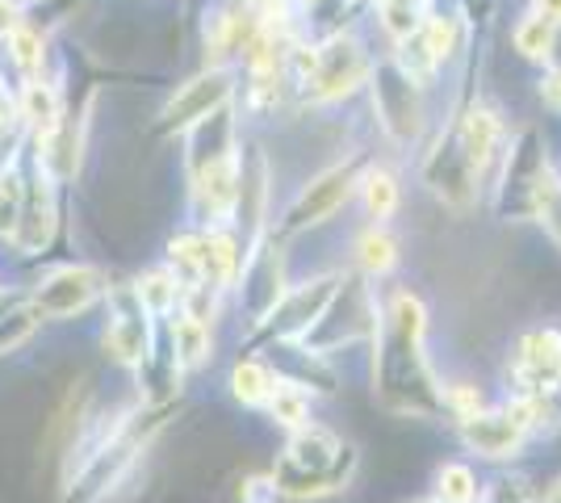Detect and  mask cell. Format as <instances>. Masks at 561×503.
I'll list each match as a JSON object with an SVG mask.
<instances>
[{"label": "cell", "instance_id": "obj_1", "mask_svg": "<svg viewBox=\"0 0 561 503\" xmlns=\"http://www.w3.org/2000/svg\"><path fill=\"white\" fill-rule=\"evenodd\" d=\"M369 386L374 403L394 420H445L440 386L445 374L432 361V307L415 286L381 294V328L369 340Z\"/></svg>", "mask_w": 561, "mask_h": 503}, {"label": "cell", "instance_id": "obj_2", "mask_svg": "<svg viewBox=\"0 0 561 503\" xmlns=\"http://www.w3.org/2000/svg\"><path fill=\"white\" fill-rule=\"evenodd\" d=\"M377 55L381 50H377L365 18H352V22L328 25L323 34H310L306 43H298L285 76H289L302 110H335V105L365 96Z\"/></svg>", "mask_w": 561, "mask_h": 503}, {"label": "cell", "instance_id": "obj_3", "mask_svg": "<svg viewBox=\"0 0 561 503\" xmlns=\"http://www.w3.org/2000/svg\"><path fill=\"white\" fill-rule=\"evenodd\" d=\"M356 470H360V449L344 441L331 424L310 420L302 428L285 432L273 482H277L280 500L323 503L344 495L356 482Z\"/></svg>", "mask_w": 561, "mask_h": 503}, {"label": "cell", "instance_id": "obj_4", "mask_svg": "<svg viewBox=\"0 0 561 503\" xmlns=\"http://www.w3.org/2000/svg\"><path fill=\"white\" fill-rule=\"evenodd\" d=\"M365 101L377 126V144L390 151V160H415L423 139L440 118L436 93H427L411 76L398 68L394 59L381 50L374 64V76L365 84Z\"/></svg>", "mask_w": 561, "mask_h": 503}, {"label": "cell", "instance_id": "obj_5", "mask_svg": "<svg viewBox=\"0 0 561 503\" xmlns=\"http://www.w3.org/2000/svg\"><path fill=\"white\" fill-rule=\"evenodd\" d=\"M374 151L369 147H356L348 156L331 160L319 172H310L298 193L289 197V206L277 218H268V236L280 243H294L302 236H314L335 222V215H344L352 202H356V181H360V168Z\"/></svg>", "mask_w": 561, "mask_h": 503}, {"label": "cell", "instance_id": "obj_6", "mask_svg": "<svg viewBox=\"0 0 561 503\" xmlns=\"http://www.w3.org/2000/svg\"><path fill=\"white\" fill-rule=\"evenodd\" d=\"M549 164H553V139L545 135V126L533 118L515 122L486 185V210L503 222H533V190Z\"/></svg>", "mask_w": 561, "mask_h": 503}, {"label": "cell", "instance_id": "obj_7", "mask_svg": "<svg viewBox=\"0 0 561 503\" xmlns=\"http://www.w3.org/2000/svg\"><path fill=\"white\" fill-rule=\"evenodd\" d=\"M381 294L386 286H374L356 273H344L340 289L331 294L328 311L319 315V323L306 332V340L298 344L310 357H340V353H356V348H369L374 332L381 328Z\"/></svg>", "mask_w": 561, "mask_h": 503}, {"label": "cell", "instance_id": "obj_8", "mask_svg": "<svg viewBox=\"0 0 561 503\" xmlns=\"http://www.w3.org/2000/svg\"><path fill=\"white\" fill-rule=\"evenodd\" d=\"M415 176H420V185L427 190V197H432L440 210H448V215L466 218L486 206V190H482L478 176L469 172L466 156H461V147H457L445 118H436L432 135H427L423 147L415 151Z\"/></svg>", "mask_w": 561, "mask_h": 503}, {"label": "cell", "instance_id": "obj_9", "mask_svg": "<svg viewBox=\"0 0 561 503\" xmlns=\"http://www.w3.org/2000/svg\"><path fill=\"white\" fill-rule=\"evenodd\" d=\"M499 382L503 395H561V323L540 319L515 335Z\"/></svg>", "mask_w": 561, "mask_h": 503}, {"label": "cell", "instance_id": "obj_10", "mask_svg": "<svg viewBox=\"0 0 561 503\" xmlns=\"http://www.w3.org/2000/svg\"><path fill=\"white\" fill-rule=\"evenodd\" d=\"M344 273L348 268H328V273H310L302 282H294V286L285 289V298L273 307V315L252 335L264 340V348H273V344H302L306 332L319 323V315L328 311L331 294L340 289Z\"/></svg>", "mask_w": 561, "mask_h": 503}, {"label": "cell", "instance_id": "obj_11", "mask_svg": "<svg viewBox=\"0 0 561 503\" xmlns=\"http://www.w3.org/2000/svg\"><path fill=\"white\" fill-rule=\"evenodd\" d=\"M453 436L461 445V454L486 470H512V466H524L528 461V449L537 445L528 432L515 424L507 411L499 408L494 399L491 408H482L478 415H469L461 424H453Z\"/></svg>", "mask_w": 561, "mask_h": 503}, {"label": "cell", "instance_id": "obj_12", "mask_svg": "<svg viewBox=\"0 0 561 503\" xmlns=\"http://www.w3.org/2000/svg\"><path fill=\"white\" fill-rule=\"evenodd\" d=\"M289 286H294V277H289V243L264 236V240L243 256V273H239V282H234L239 311L248 315V332H256L260 323L273 315V307L285 298Z\"/></svg>", "mask_w": 561, "mask_h": 503}, {"label": "cell", "instance_id": "obj_13", "mask_svg": "<svg viewBox=\"0 0 561 503\" xmlns=\"http://www.w3.org/2000/svg\"><path fill=\"white\" fill-rule=\"evenodd\" d=\"M239 93V64H206L197 76H188L185 84L172 93V101L160 114V130L164 135H185L188 126L210 118L218 110L234 105Z\"/></svg>", "mask_w": 561, "mask_h": 503}, {"label": "cell", "instance_id": "obj_14", "mask_svg": "<svg viewBox=\"0 0 561 503\" xmlns=\"http://www.w3.org/2000/svg\"><path fill=\"white\" fill-rule=\"evenodd\" d=\"M101 273L89 264H64L55 268L47 282H38L34 289V315L43 319H71L84 315L101 298Z\"/></svg>", "mask_w": 561, "mask_h": 503}, {"label": "cell", "instance_id": "obj_15", "mask_svg": "<svg viewBox=\"0 0 561 503\" xmlns=\"http://www.w3.org/2000/svg\"><path fill=\"white\" fill-rule=\"evenodd\" d=\"M105 348L114 353L117 365H147L151 361V315L139 302L135 286L114 294V315H110Z\"/></svg>", "mask_w": 561, "mask_h": 503}, {"label": "cell", "instance_id": "obj_16", "mask_svg": "<svg viewBox=\"0 0 561 503\" xmlns=\"http://www.w3.org/2000/svg\"><path fill=\"white\" fill-rule=\"evenodd\" d=\"M402 202H407V185H402V168L398 160L374 151L365 168H360V181H356V206L369 222H394L402 215Z\"/></svg>", "mask_w": 561, "mask_h": 503}, {"label": "cell", "instance_id": "obj_17", "mask_svg": "<svg viewBox=\"0 0 561 503\" xmlns=\"http://www.w3.org/2000/svg\"><path fill=\"white\" fill-rule=\"evenodd\" d=\"M348 261L356 277H365L374 286H386V282H394L398 268H402V240L394 236L390 222H365L352 236Z\"/></svg>", "mask_w": 561, "mask_h": 503}, {"label": "cell", "instance_id": "obj_18", "mask_svg": "<svg viewBox=\"0 0 561 503\" xmlns=\"http://www.w3.org/2000/svg\"><path fill=\"white\" fill-rule=\"evenodd\" d=\"M427 9H432V0H369L365 25H369V34H377L381 50H394L398 43H407L420 30Z\"/></svg>", "mask_w": 561, "mask_h": 503}, {"label": "cell", "instance_id": "obj_19", "mask_svg": "<svg viewBox=\"0 0 561 503\" xmlns=\"http://www.w3.org/2000/svg\"><path fill=\"white\" fill-rule=\"evenodd\" d=\"M277 382H280L277 365L264 357V353H243V357H234L231 374H227L231 399L248 411H264V403L273 399Z\"/></svg>", "mask_w": 561, "mask_h": 503}, {"label": "cell", "instance_id": "obj_20", "mask_svg": "<svg viewBox=\"0 0 561 503\" xmlns=\"http://www.w3.org/2000/svg\"><path fill=\"white\" fill-rule=\"evenodd\" d=\"M482 487H486V470L469 457H445L432 466V479H427V495L436 503H478L482 500Z\"/></svg>", "mask_w": 561, "mask_h": 503}, {"label": "cell", "instance_id": "obj_21", "mask_svg": "<svg viewBox=\"0 0 561 503\" xmlns=\"http://www.w3.org/2000/svg\"><path fill=\"white\" fill-rule=\"evenodd\" d=\"M168 335H172V365L181 374H193V369H206L214 361V323L197 319L188 311H176L172 323H168Z\"/></svg>", "mask_w": 561, "mask_h": 503}, {"label": "cell", "instance_id": "obj_22", "mask_svg": "<svg viewBox=\"0 0 561 503\" xmlns=\"http://www.w3.org/2000/svg\"><path fill=\"white\" fill-rule=\"evenodd\" d=\"M553 43H558V25L549 22V18H540L533 9H524V13H515L512 22V50L519 64H528V68H545L549 64V55H553Z\"/></svg>", "mask_w": 561, "mask_h": 503}, {"label": "cell", "instance_id": "obj_23", "mask_svg": "<svg viewBox=\"0 0 561 503\" xmlns=\"http://www.w3.org/2000/svg\"><path fill=\"white\" fill-rule=\"evenodd\" d=\"M264 415H268L280 432L302 428V424H310V420H314V395H310L306 386L280 378L277 390H273V399L264 403Z\"/></svg>", "mask_w": 561, "mask_h": 503}, {"label": "cell", "instance_id": "obj_24", "mask_svg": "<svg viewBox=\"0 0 561 503\" xmlns=\"http://www.w3.org/2000/svg\"><path fill=\"white\" fill-rule=\"evenodd\" d=\"M135 294H139L142 307H147V315H176L181 311V302H185V286H181V277H176L168 264L151 268V273H142Z\"/></svg>", "mask_w": 561, "mask_h": 503}, {"label": "cell", "instance_id": "obj_25", "mask_svg": "<svg viewBox=\"0 0 561 503\" xmlns=\"http://www.w3.org/2000/svg\"><path fill=\"white\" fill-rule=\"evenodd\" d=\"M440 403H445V420H448V428H453V424H461L469 415H478L482 408H491L494 395L478 382V378H445Z\"/></svg>", "mask_w": 561, "mask_h": 503}, {"label": "cell", "instance_id": "obj_26", "mask_svg": "<svg viewBox=\"0 0 561 503\" xmlns=\"http://www.w3.org/2000/svg\"><path fill=\"white\" fill-rule=\"evenodd\" d=\"M84 390H71L68 399H64V408L55 411V420H50L47 428V457H64L71 454V445H76V432H80V415H84Z\"/></svg>", "mask_w": 561, "mask_h": 503}, {"label": "cell", "instance_id": "obj_27", "mask_svg": "<svg viewBox=\"0 0 561 503\" xmlns=\"http://www.w3.org/2000/svg\"><path fill=\"white\" fill-rule=\"evenodd\" d=\"M4 38H9V50H13V64H18L30 80H38L43 59H47V43H43V34H38V30H30V25L22 22L18 30H9Z\"/></svg>", "mask_w": 561, "mask_h": 503}, {"label": "cell", "instance_id": "obj_28", "mask_svg": "<svg viewBox=\"0 0 561 503\" xmlns=\"http://www.w3.org/2000/svg\"><path fill=\"white\" fill-rule=\"evenodd\" d=\"M22 197H25V185H22V172H18V164L0 168V240H9V236L18 231V218H22Z\"/></svg>", "mask_w": 561, "mask_h": 503}, {"label": "cell", "instance_id": "obj_29", "mask_svg": "<svg viewBox=\"0 0 561 503\" xmlns=\"http://www.w3.org/2000/svg\"><path fill=\"white\" fill-rule=\"evenodd\" d=\"M537 105L553 122H561V68H540L537 72Z\"/></svg>", "mask_w": 561, "mask_h": 503}, {"label": "cell", "instance_id": "obj_30", "mask_svg": "<svg viewBox=\"0 0 561 503\" xmlns=\"http://www.w3.org/2000/svg\"><path fill=\"white\" fill-rule=\"evenodd\" d=\"M34 332V315L30 311H18V315H0V353H9V348H18L25 335Z\"/></svg>", "mask_w": 561, "mask_h": 503}, {"label": "cell", "instance_id": "obj_31", "mask_svg": "<svg viewBox=\"0 0 561 503\" xmlns=\"http://www.w3.org/2000/svg\"><path fill=\"white\" fill-rule=\"evenodd\" d=\"M239 503H280V491L273 475H256L239 487Z\"/></svg>", "mask_w": 561, "mask_h": 503}, {"label": "cell", "instance_id": "obj_32", "mask_svg": "<svg viewBox=\"0 0 561 503\" xmlns=\"http://www.w3.org/2000/svg\"><path fill=\"white\" fill-rule=\"evenodd\" d=\"M537 503H561V470L549 475L545 482H537Z\"/></svg>", "mask_w": 561, "mask_h": 503}, {"label": "cell", "instance_id": "obj_33", "mask_svg": "<svg viewBox=\"0 0 561 503\" xmlns=\"http://www.w3.org/2000/svg\"><path fill=\"white\" fill-rule=\"evenodd\" d=\"M524 9H533V13L549 18L553 25H561V0H524Z\"/></svg>", "mask_w": 561, "mask_h": 503}, {"label": "cell", "instance_id": "obj_34", "mask_svg": "<svg viewBox=\"0 0 561 503\" xmlns=\"http://www.w3.org/2000/svg\"><path fill=\"white\" fill-rule=\"evenodd\" d=\"M13 122H18V105H13V101H4V93H0V139L13 130Z\"/></svg>", "mask_w": 561, "mask_h": 503}, {"label": "cell", "instance_id": "obj_35", "mask_svg": "<svg viewBox=\"0 0 561 503\" xmlns=\"http://www.w3.org/2000/svg\"><path fill=\"white\" fill-rule=\"evenodd\" d=\"M365 4H369V0H340V9H344V13H356V9H365Z\"/></svg>", "mask_w": 561, "mask_h": 503}, {"label": "cell", "instance_id": "obj_36", "mask_svg": "<svg viewBox=\"0 0 561 503\" xmlns=\"http://www.w3.org/2000/svg\"><path fill=\"white\" fill-rule=\"evenodd\" d=\"M407 503H436L432 495H420V500H407Z\"/></svg>", "mask_w": 561, "mask_h": 503}, {"label": "cell", "instance_id": "obj_37", "mask_svg": "<svg viewBox=\"0 0 561 503\" xmlns=\"http://www.w3.org/2000/svg\"><path fill=\"white\" fill-rule=\"evenodd\" d=\"M553 164H558V172H561V156H558V151H553Z\"/></svg>", "mask_w": 561, "mask_h": 503}]
</instances>
